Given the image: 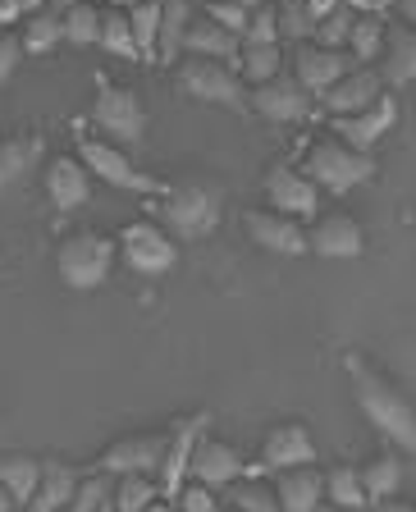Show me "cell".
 Listing matches in <instances>:
<instances>
[{
    "label": "cell",
    "instance_id": "6da1fadb",
    "mask_svg": "<svg viewBox=\"0 0 416 512\" xmlns=\"http://www.w3.org/2000/svg\"><path fill=\"white\" fill-rule=\"evenodd\" d=\"M343 371L352 384V403L362 407V416L380 430V439L398 444L403 453H416V403L407 398V389L384 371L375 357L348 348L343 352Z\"/></svg>",
    "mask_w": 416,
    "mask_h": 512
},
{
    "label": "cell",
    "instance_id": "7a4b0ae2",
    "mask_svg": "<svg viewBox=\"0 0 416 512\" xmlns=\"http://www.w3.org/2000/svg\"><path fill=\"white\" fill-rule=\"evenodd\" d=\"M293 165H298L320 192H334V197L362 188V183H371L375 174H380V160H375L371 151L348 147L343 138H334L330 128L298 138V160H293Z\"/></svg>",
    "mask_w": 416,
    "mask_h": 512
},
{
    "label": "cell",
    "instance_id": "3957f363",
    "mask_svg": "<svg viewBox=\"0 0 416 512\" xmlns=\"http://www.w3.org/2000/svg\"><path fill=\"white\" fill-rule=\"evenodd\" d=\"M224 215V192L206 179H174L160 197H151V220H160L174 238H206Z\"/></svg>",
    "mask_w": 416,
    "mask_h": 512
},
{
    "label": "cell",
    "instance_id": "277c9868",
    "mask_svg": "<svg viewBox=\"0 0 416 512\" xmlns=\"http://www.w3.org/2000/svg\"><path fill=\"white\" fill-rule=\"evenodd\" d=\"M87 119L96 124L101 138L119 142L124 151L142 147V138H147V106H142V96L106 74H92V110H87Z\"/></svg>",
    "mask_w": 416,
    "mask_h": 512
},
{
    "label": "cell",
    "instance_id": "5b68a950",
    "mask_svg": "<svg viewBox=\"0 0 416 512\" xmlns=\"http://www.w3.org/2000/svg\"><path fill=\"white\" fill-rule=\"evenodd\" d=\"M119 261L115 238H106L101 229H69V234L55 243V275L74 293H92L110 279Z\"/></svg>",
    "mask_w": 416,
    "mask_h": 512
},
{
    "label": "cell",
    "instance_id": "8992f818",
    "mask_svg": "<svg viewBox=\"0 0 416 512\" xmlns=\"http://www.w3.org/2000/svg\"><path fill=\"white\" fill-rule=\"evenodd\" d=\"M174 83H179L183 96L192 101H206V106H224L247 115V92L252 87L243 83L234 60H211V55H183L174 64Z\"/></svg>",
    "mask_w": 416,
    "mask_h": 512
},
{
    "label": "cell",
    "instance_id": "52a82bcc",
    "mask_svg": "<svg viewBox=\"0 0 416 512\" xmlns=\"http://www.w3.org/2000/svg\"><path fill=\"white\" fill-rule=\"evenodd\" d=\"M74 128H78V160L92 170L96 183H110L119 192H138V197H160L165 192V183L151 179L147 170H138L133 156L119 142L101 138V133H83V124H74Z\"/></svg>",
    "mask_w": 416,
    "mask_h": 512
},
{
    "label": "cell",
    "instance_id": "ba28073f",
    "mask_svg": "<svg viewBox=\"0 0 416 512\" xmlns=\"http://www.w3.org/2000/svg\"><path fill=\"white\" fill-rule=\"evenodd\" d=\"M115 247H119V261H124L133 275H147V279L174 270V261H179V238L156 220L124 224V229L115 234Z\"/></svg>",
    "mask_w": 416,
    "mask_h": 512
},
{
    "label": "cell",
    "instance_id": "9c48e42d",
    "mask_svg": "<svg viewBox=\"0 0 416 512\" xmlns=\"http://www.w3.org/2000/svg\"><path fill=\"white\" fill-rule=\"evenodd\" d=\"M165 448H170V426L165 430H128V435L110 439L101 448L96 467L110 471V476H156L160 462H165Z\"/></svg>",
    "mask_w": 416,
    "mask_h": 512
},
{
    "label": "cell",
    "instance_id": "30bf717a",
    "mask_svg": "<svg viewBox=\"0 0 416 512\" xmlns=\"http://www.w3.org/2000/svg\"><path fill=\"white\" fill-rule=\"evenodd\" d=\"M261 192L275 211L293 215V220H316L320 215V188L307 179V174L293 165V160H275L261 174Z\"/></svg>",
    "mask_w": 416,
    "mask_h": 512
},
{
    "label": "cell",
    "instance_id": "8fae6325",
    "mask_svg": "<svg viewBox=\"0 0 416 512\" xmlns=\"http://www.w3.org/2000/svg\"><path fill=\"white\" fill-rule=\"evenodd\" d=\"M307 462H316V435H311L307 421L284 416V421L266 426V435H261V458H256V467L266 471V476L288 471V467H307Z\"/></svg>",
    "mask_w": 416,
    "mask_h": 512
},
{
    "label": "cell",
    "instance_id": "7c38bea8",
    "mask_svg": "<svg viewBox=\"0 0 416 512\" xmlns=\"http://www.w3.org/2000/svg\"><path fill=\"white\" fill-rule=\"evenodd\" d=\"M394 124H398V96H394V92L375 96L371 106L352 110V115H330V119H325V128H330L334 138H343L348 147H357V151H371V156H375L380 138H384V133H389Z\"/></svg>",
    "mask_w": 416,
    "mask_h": 512
},
{
    "label": "cell",
    "instance_id": "4fadbf2b",
    "mask_svg": "<svg viewBox=\"0 0 416 512\" xmlns=\"http://www.w3.org/2000/svg\"><path fill=\"white\" fill-rule=\"evenodd\" d=\"M243 229H247V238L270 256H307L311 252L307 224L275 211V206H252V211H243Z\"/></svg>",
    "mask_w": 416,
    "mask_h": 512
},
{
    "label": "cell",
    "instance_id": "5bb4252c",
    "mask_svg": "<svg viewBox=\"0 0 416 512\" xmlns=\"http://www.w3.org/2000/svg\"><path fill=\"white\" fill-rule=\"evenodd\" d=\"M211 430V412H192V416H179L170 426V448H165V462L156 471V485L165 499L183 490V480L192 476V453H197V439Z\"/></svg>",
    "mask_w": 416,
    "mask_h": 512
},
{
    "label": "cell",
    "instance_id": "9a60e30c",
    "mask_svg": "<svg viewBox=\"0 0 416 512\" xmlns=\"http://www.w3.org/2000/svg\"><path fill=\"white\" fill-rule=\"evenodd\" d=\"M247 110L270 119V124H298V119H307L311 110H316V96H311L293 74H275L270 83L247 92Z\"/></svg>",
    "mask_w": 416,
    "mask_h": 512
},
{
    "label": "cell",
    "instance_id": "2e32d148",
    "mask_svg": "<svg viewBox=\"0 0 416 512\" xmlns=\"http://www.w3.org/2000/svg\"><path fill=\"white\" fill-rule=\"evenodd\" d=\"M42 188H46L51 211L69 215V211H78V206L92 202V170L78 160V151H74V156H69V151L46 156L42 160Z\"/></svg>",
    "mask_w": 416,
    "mask_h": 512
},
{
    "label": "cell",
    "instance_id": "e0dca14e",
    "mask_svg": "<svg viewBox=\"0 0 416 512\" xmlns=\"http://www.w3.org/2000/svg\"><path fill=\"white\" fill-rule=\"evenodd\" d=\"M307 243H311V252L325 256V261H352V256L366 252V229H362V220L348 211H325L311 220Z\"/></svg>",
    "mask_w": 416,
    "mask_h": 512
},
{
    "label": "cell",
    "instance_id": "ac0fdd59",
    "mask_svg": "<svg viewBox=\"0 0 416 512\" xmlns=\"http://www.w3.org/2000/svg\"><path fill=\"white\" fill-rule=\"evenodd\" d=\"M348 69H352V55L348 51H330V46H320V42H298V46H293V78H298V83L307 87L316 101L330 92V87L339 83Z\"/></svg>",
    "mask_w": 416,
    "mask_h": 512
},
{
    "label": "cell",
    "instance_id": "d6986e66",
    "mask_svg": "<svg viewBox=\"0 0 416 512\" xmlns=\"http://www.w3.org/2000/svg\"><path fill=\"white\" fill-rule=\"evenodd\" d=\"M384 92H389V87H384V78H380V69H375V64H352L348 74H343L330 92L320 96L316 106L325 110V119H330V115H352V110L371 106L375 96H384Z\"/></svg>",
    "mask_w": 416,
    "mask_h": 512
},
{
    "label": "cell",
    "instance_id": "ffe728a7",
    "mask_svg": "<svg viewBox=\"0 0 416 512\" xmlns=\"http://www.w3.org/2000/svg\"><path fill=\"white\" fill-rule=\"evenodd\" d=\"M238 476H247L243 453L206 430V435L197 439V453H192V476L188 480H202V485H211V490H229Z\"/></svg>",
    "mask_w": 416,
    "mask_h": 512
},
{
    "label": "cell",
    "instance_id": "44dd1931",
    "mask_svg": "<svg viewBox=\"0 0 416 512\" xmlns=\"http://www.w3.org/2000/svg\"><path fill=\"white\" fill-rule=\"evenodd\" d=\"M380 78L384 87H407L416 83V28L403 19H389V32H384V51H380Z\"/></svg>",
    "mask_w": 416,
    "mask_h": 512
},
{
    "label": "cell",
    "instance_id": "7402d4cb",
    "mask_svg": "<svg viewBox=\"0 0 416 512\" xmlns=\"http://www.w3.org/2000/svg\"><path fill=\"white\" fill-rule=\"evenodd\" d=\"M270 485H275L279 508H284V512H320V503H325V471H320L316 462L275 471V476H270Z\"/></svg>",
    "mask_w": 416,
    "mask_h": 512
},
{
    "label": "cell",
    "instance_id": "603a6c76",
    "mask_svg": "<svg viewBox=\"0 0 416 512\" xmlns=\"http://www.w3.org/2000/svg\"><path fill=\"white\" fill-rule=\"evenodd\" d=\"M78 480H83V467H74L69 458H42V485L23 512H69Z\"/></svg>",
    "mask_w": 416,
    "mask_h": 512
},
{
    "label": "cell",
    "instance_id": "cb8c5ba5",
    "mask_svg": "<svg viewBox=\"0 0 416 512\" xmlns=\"http://www.w3.org/2000/svg\"><path fill=\"white\" fill-rule=\"evenodd\" d=\"M238 46L243 37L229 32L224 23H215L206 10L192 14L188 32H183V55H211V60H238Z\"/></svg>",
    "mask_w": 416,
    "mask_h": 512
},
{
    "label": "cell",
    "instance_id": "d4e9b609",
    "mask_svg": "<svg viewBox=\"0 0 416 512\" xmlns=\"http://www.w3.org/2000/svg\"><path fill=\"white\" fill-rule=\"evenodd\" d=\"M357 471H362L366 499H389V494H398V485H403V448L384 439L375 453H366V458L357 462Z\"/></svg>",
    "mask_w": 416,
    "mask_h": 512
},
{
    "label": "cell",
    "instance_id": "484cf974",
    "mask_svg": "<svg viewBox=\"0 0 416 512\" xmlns=\"http://www.w3.org/2000/svg\"><path fill=\"white\" fill-rule=\"evenodd\" d=\"M37 165H42V133L0 138V197H5L10 188H19Z\"/></svg>",
    "mask_w": 416,
    "mask_h": 512
},
{
    "label": "cell",
    "instance_id": "4316f807",
    "mask_svg": "<svg viewBox=\"0 0 416 512\" xmlns=\"http://www.w3.org/2000/svg\"><path fill=\"white\" fill-rule=\"evenodd\" d=\"M192 0H160V46H156V64H179L183 60V32L192 23Z\"/></svg>",
    "mask_w": 416,
    "mask_h": 512
},
{
    "label": "cell",
    "instance_id": "83f0119b",
    "mask_svg": "<svg viewBox=\"0 0 416 512\" xmlns=\"http://www.w3.org/2000/svg\"><path fill=\"white\" fill-rule=\"evenodd\" d=\"M325 503H330L334 512H357L366 508V485H362V471H357V462H334L330 471H325Z\"/></svg>",
    "mask_w": 416,
    "mask_h": 512
},
{
    "label": "cell",
    "instance_id": "f1b7e54d",
    "mask_svg": "<svg viewBox=\"0 0 416 512\" xmlns=\"http://www.w3.org/2000/svg\"><path fill=\"white\" fill-rule=\"evenodd\" d=\"M0 480L14 494V503L28 508L37 485H42V458H32V453H0Z\"/></svg>",
    "mask_w": 416,
    "mask_h": 512
},
{
    "label": "cell",
    "instance_id": "f546056e",
    "mask_svg": "<svg viewBox=\"0 0 416 512\" xmlns=\"http://www.w3.org/2000/svg\"><path fill=\"white\" fill-rule=\"evenodd\" d=\"M224 499H229V508L238 512H284L279 508V494L270 480H261V471H247V476H238L229 490H224Z\"/></svg>",
    "mask_w": 416,
    "mask_h": 512
},
{
    "label": "cell",
    "instance_id": "4dcf8cb0",
    "mask_svg": "<svg viewBox=\"0 0 416 512\" xmlns=\"http://www.w3.org/2000/svg\"><path fill=\"white\" fill-rule=\"evenodd\" d=\"M19 37H23V51L28 55H51L55 46L64 42V14H55L51 5L37 10V14H28L23 28H19Z\"/></svg>",
    "mask_w": 416,
    "mask_h": 512
},
{
    "label": "cell",
    "instance_id": "1f68e13d",
    "mask_svg": "<svg viewBox=\"0 0 416 512\" xmlns=\"http://www.w3.org/2000/svg\"><path fill=\"white\" fill-rule=\"evenodd\" d=\"M238 74H243L247 87H261L270 83L275 74H284V51L279 46H256V42H243L238 46Z\"/></svg>",
    "mask_w": 416,
    "mask_h": 512
},
{
    "label": "cell",
    "instance_id": "d6a6232c",
    "mask_svg": "<svg viewBox=\"0 0 416 512\" xmlns=\"http://www.w3.org/2000/svg\"><path fill=\"white\" fill-rule=\"evenodd\" d=\"M384 32H389V19H384V14H357V23H352V37H348V55H352V64H371V60H380V51H384Z\"/></svg>",
    "mask_w": 416,
    "mask_h": 512
},
{
    "label": "cell",
    "instance_id": "836d02e7",
    "mask_svg": "<svg viewBox=\"0 0 416 512\" xmlns=\"http://www.w3.org/2000/svg\"><path fill=\"white\" fill-rule=\"evenodd\" d=\"M101 51L106 55H119V60H142L138 55V42H133V23H128V10H115V5H106V14H101Z\"/></svg>",
    "mask_w": 416,
    "mask_h": 512
},
{
    "label": "cell",
    "instance_id": "e575fe53",
    "mask_svg": "<svg viewBox=\"0 0 416 512\" xmlns=\"http://www.w3.org/2000/svg\"><path fill=\"white\" fill-rule=\"evenodd\" d=\"M101 14H106L101 0H78L74 10L64 14V42L69 46H96L101 42Z\"/></svg>",
    "mask_w": 416,
    "mask_h": 512
},
{
    "label": "cell",
    "instance_id": "d590c367",
    "mask_svg": "<svg viewBox=\"0 0 416 512\" xmlns=\"http://www.w3.org/2000/svg\"><path fill=\"white\" fill-rule=\"evenodd\" d=\"M106 503H115V476L101 467H83V480H78L69 512H96V508H106Z\"/></svg>",
    "mask_w": 416,
    "mask_h": 512
},
{
    "label": "cell",
    "instance_id": "8d00e7d4",
    "mask_svg": "<svg viewBox=\"0 0 416 512\" xmlns=\"http://www.w3.org/2000/svg\"><path fill=\"white\" fill-rule=\"evenodd\" d=\"M128 23H133V42H138V55L147 64H156V46H160V0H142L128 10Z\"/></svg>",
    "mask_w": 416,
    "mask_h": 512
},
{
    "label": "cell",
    "instance_id": "74e56055",
    "mask_svg": "<svg viewBox=\"0 0 416 512\" xmlns=\"http://www.w3.org/2000/svg\"><path fill=\"white\" fill-rule=\"evenodd\" d=\"M156 499V476H115V512H147Z\"/></svg>",
    "mask_w": 416,
    "mask_h": 512
},
{
    "label": "cell",
    "instance_id": "f35d334b",
    "mask_svg": "<svg viewBox=\"0 0 416 512\" xmlns=\"http://www.w3.org/2000/svg\"><path fill=\"white\" fill-rule=\"evenodd\" d=\"M275 14H279V42H311L316 32V19L307 14V0H275Z\"/></svg>",
    "mask_w": 416,
    "mask_h": 512
},
{
    "label": "cell",
    "instance_id": "ab89813d",
    "mask_svg": "<svg viewBox=\"0 0 416 512\" xmlns=\"http://www.w3.org/2000/svg\"><path fill=\"white\" fill-rule=\"evenodd\" d=\"M352 23H357V10H348V5H339V10H334V14H325V19L316 23V32H311V42L330 46V51H348Z\"/></svg>",
    "mask_w": 416,
    "mask_h": 512
},
{
    "label": "cell",
    "instance_id": "60d3db41",
    "mask_svg": "<svg viewBox=\"0 0 416 512\" xmlns=\"http://www.w3.org/2000/svg\"><path fill=\"white\" fill-rule=\"evenodd\" d=\"M220 490H211V485H202V480H183V490L174 494V503H179V512H220V499H215Z\"/></svg>",
    "mask_w": 416,
    "mask_h": 512
},
{
    "label": "cell",
    "instance_id": "b9f144b4",
    "mask_svg": "<svg viewBox=\"0 0 416 512\" xmlns=\"http://www.w3.org/2000/svg\"><path fill=\"white\" fill-rule=\"evenodd\" d=\"M243 42L279 46V14H275V5H266V10H252V19H247V32H243Z\"/></svg>",
    "mask_w": 416,
    "mask_h": 512
},
{
    "label": "cell",
    "instance_id": "7bdbcfd3",
    "mask_svg": "<svg viewBox=\"0 0 416 512\" xmlns=\"http://www.w3.org/2000/svg\"><path fill=\"white\" fill-rule=\"evenodd\" d=\"M23 37L14 28H0V87L14 83V74H19V64H23Z\"/></svg>",
    "mask_w": 416,
    "mask_h": 512
},
{
    "label": "cell",
    "instance_id": "ee69618b",
    "mask_svg": "<svg viewBox=\"0 0 416 512\" xmlns=\"http://www.w3.org/2000/svg\"><path fill=\"white\" fill-rule=\"evenodd\" d=\"M206 14H211L215 23H224L229 32H238V37L247 32V19H252V10H243L238 0H211V5H206Z\"/></svg>",
    "mask_w": 416,
    "mask_h": 512
},
{
    "label": "cell",
    "instance_id": "f6af8a7d",
    "mask_svg": "<svg viewBox=\"0 0 416 512\" xmlns=\"http://www.w3.org/2000/svg\"><path fill=\"white\" fill-rule=\"evenodd\" d=\"M357 512H416V503H407V499H398V494H389V499H371L366 508H357Z\"/></svg>",
    "mask_w": 416,
    "mask_h": 512
},
{
    "label": "cell",
    "instance_id": "bcb514c9",
    "mask_svg": "<svg viewBox=\"0 0 416 512\" xmlns=\"http://www.w3.org/2000/svg\"><path fill=\"white\" fill-rule=\"evenodd\" d=\"M28 14H23V0H0V28H14V23H23Z\"/></svg>",
    "mask_w": 416,
    "mask_h": 512
},
{
    "label": "cell",
    "instance_id": "7dc6e473",
    "mask_svg": "<svg viewBox=\"0 0 416 512\" xmlns=\"http://www.w3.org/2000/svg\"><path fill=\"white\" fill-rule=\"evenodd\" d=\"M339 5H343V0H307V14H311V19H325V14H334V10H339Z\"/></svg>",
    "mask_w": 416,
    "mask_h": 512
},
{
    "label": "cell",
    "instance_id": "c3c4849f",
    "mask_svg": "<svg viewBox=\"0 0 416 512\" xmlns=\"http://www.w3.org/2000/svg\"><path fill=\"white\" fill-rule=\"evenodd\" d=\"M394 5H398V0H366L362 14H384V19H389V14H394Z\"/></svg>",
    "mask_w": 416,
    "mask_h": 512
},
{
    "label": "cell",
    "instance_id": "681fc988",
    "mask_svg": "<svg viewBox=\"0 0 416 512\" xmlns=\"http://www.w3.org/2000/svg\"><path fill=\"white\" fill-rule=\"evenodd\" d=\"M394 14H398V19H403V23H412V28H416V0H398V5H394Z\"/></svg>",
    "mask_w": 416,
    "mask_h": 512
},
{
    "label": "cell",
    "instance_id": "f907efd6",
    "mask_svg": "<svg viewBox=\"0 0 416 512\" xmlns=\"http://www.w3.org/2000/svg\"><path fill=\"white\" fill-rule=\"evenodd\" d=\"M0 512H19V503H14V494L5 490V480H0Z\"/></svg>",
    "mask_w": 416,
    "mask_h": 512
},
{
    "label": "cell",
    "instance_id": "816d5d0a",
    "mask_svg": "<svg viewBox=\"0 0 416 512\" xmlns=\"http://www.w3.org/2000/svg\"><path fill=\"white\" fill-rule=\"evenodd\" d=\"M147 512H179V503H174V499H165V494H160V499L156 503H151V508Z\"/></svg>",
    "mask_w": 416,
    "mask_h": 512
},
{
    "label": "cell",
    "instance_id": "f5cc1de1",
    "mask_svg": "<svg viewBox=\"0 0 416 512\" xmlns=\"http://www.w3.org/2000/svg\"><path fill=\"white\" fill-rule=\"evenodd\" d=\"M51 0H23V14H37V10H46Z\"/></svg>",
    "mask_w": 416,
    "mask_h": 512
},
{
    "label": "cell",
    "instance_id": "db71d44e",
    "mask_svg": "<svg viewBox=\"0 0 416 512\" xmlns=\"http://www.w3.org/2000/svg\"><path fill=\"white\" fill-rule=\"evenodd\" d=\"M74 5H78V0H51V10H55V14H69Z\"/></svg>",
    "mask_w": 416,
    "mask_h": 512
},
{
    "label": "cell",
    "instance_id": "11a10c76",
    "mask_svg": "<svg viewBox=\"0 0 416 512\" xmlns=\"http://www.w3.org/2000/svg\"><path fill=\"white\" fill-rule=\"evenodd\" d=\"M243 10H266V5H275V0H238Z\"/></svg>",
    "mask_w": 416,
    "mask_h": 512
},
{
    "label": "cell",
    "instance_id": "9f6ffc18",
    "mask_svg": "<svg viewBox=\"0 0 416 512\" xmlns=\"http://www.w3.org/2000/svg\"><path fill=\"white\" fill-rule=\"evenodd\" d=\"M106 5H115V10H133V5H142V0H106Z\"/></svg>",
    "mask_w": 416,
    "mask_h": 512
},
{
    "label": "cell",
    "instance_id": "6f0895ef",
    "mask_svg": "<svg viewBox=\"0 0 416 512\" xmlns=\"http://www.w3.org/2000/svg\"><path fill=\"white\" fill-rule=\"evenodd\" d=\"M343 5H348V10H357V14L366 10V0H343Z\"/></svg>",
    "mask_w": 416,
    "mask_h": 512
},
{
    "label": "cell",
    "instance_id": "680465c9",
    "mask_svg": "<svg viewBox=\"0 0 416 512\" xmlns=\"http://www.w3.org/2000/svg\"><path fill=\"white\" fill-rule=\"evenodd\" d=\"M96 512H115V503H106V508H96Z\"/></svg>",
    "mask_w": 416,
    "mask_h": 512
},
{
    "label": "cell",
    "instance_id": "91938a15",
    "mask_svg": "<svg viewBox=\"0 0 416 512\" xmlns=\"http://www.w3.org/2000/svg\"><path fill=\"white\" fill-rule=\"evenodd\" d=\"M224 512H238V508H224Z\"/></svg>",
    "mask_w": 416,
    "mask_h": 512
},
{
    "label": "cell",
    "instance_id": "94428289",
    "mask_svg": "<svg viewBox=\"0 0 416 512\" xmlns=\"http://www.w3.org/2000/svg\"><path fill=\"white\" fill-rule=\"evenodd\" d=\"M206 5H211V0H206Z\"/></svg>",
    "mask_w": 416,
    "mask_h": 512
},
{
    "label": "cell",
    "instance_id": "6125c7cd",
    "mask_svg": "<svg viewBox=\"0 0 416 512\" xmlns=\"http://www.w3.org/2000/svg\"><path fill=\"white\" fill-rule=\"evenodd\" d=\"M101 5H106V0H101Z\"/></svg>",
    "mask_w": 416,
    "mask_h": 512
},
{
    "label": "cell",
    "instance_id": "be15d7a7",
    "mask_svg": "<svg viewBox=\"0 0 416 512\" xmlns=\"http://www.w3.org/2000/svg\"><path fill=\"white\" fill-rule=\"evenodd\" d=\"M220 512H224V508H220Z\"/></svg>",
    "mask_w": 416,
    "mask_h": 512
},
{
    "label": "cell",
    "instance_id": "e7e4bbea",
    "mask_svg": "<svg viewBox=\"0 0 416 512\" xmlns=\"http://www.w3.org/2000/svg\"><path fill=\"white\" fill-rule=\"evenodd\" d=\"M19 512H23V508H19Z\"/></svg>",
    "mask_w": 416,
    "mask_h": 512
}]
</instances>
